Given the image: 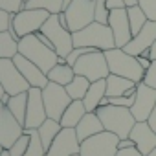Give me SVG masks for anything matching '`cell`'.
<instances>
[{"mask_svg":"<svg viewBox=\"0 0 156 156\" xmlns=\"http://www.w3.org/2000/svg\"><path fill=\"white\" fill-rule=\"evenodd\" d=\"M96 114L99 116L105 130L116 134L119 140H127L130 136V130L136 125V119H134L130 108H127V107L107 105V107H99L96 110Z\"/></svg>","mask_w":156,"mask_h":156,"instance_id":"obj_1","label":"cell"},{"mask_svg":"<svg viewBox=\"0 0 156 156\" xmlns=\"http://www.w3.org/2000/svg\"><path fill=\"white\" fill-rule=\"evenodd\" d=\"M72 35H73V48H94L99 51H108L116 48V41L108 24L92 22L90 26Z\"/></svg>","mask_w":156,"mask_h":156,"instance_id":"obj_2","label":"cell"},{"mask_svg":"<svg viewBox=\"0 0 156 156\" xmlns=\"http://www.w3.org/2000/svg\"><path fill=\"white\" fill-rule=\"evenodd\" d=\"M19 53L24 55L26 59H30L33 64H37L44 73H48L55 64H59V55L55 50L48 48L46 44H42L37 35H26L19 41Z\"/></svg>","mask_w":156,"mask_h":156,"instance_id":"obj_3","label":"cell"},{"mask_svg":"<svg viewBox=\"0 0 156 156\" xmlns=\"http://www.w3.org/2000/svg\"><path fill=\"white\" fill-rule=\"evenodd\" d=\"M105 57H107L110 73L119 75V77H127V79H130L134 83L143 81L145 70L138 62V57L129 55L123 48H112V50L105 51Z\"/></svg>","mask_w":156,"mask_h":156,"instance_id":"obj_4","label":"cell"},{"mask_svg":"<svg viewBox=\"0 0 156 156\" xmlns=\"http://www.w3.org/2000/svg\"><path fill=\"white\" fill-rule=\"evenodd\" d=\"M73 72L75 75H83L90 83H96V81H101V79H107L110 75V70H108V62H107V57H105V51H90L87 55H81L77 59V62L73 64Z\"/></svg>","mask_w":156,"mask_h":156,"instance_id":"obj_5","label":"cell"},{"mask_svg":"<svg viewBox=\"0 0 156 156\" xmlns=\"http://www.w3.org/2000/svg\"><path fill=\"white\" fill-rule=\"evenodd\" d=\"M50 19V13L44 9H20L19 13L11 15V26L15 30L17 39L20 41L26 35H35L37 31H41V28L44 26V22Z\"/></svg>","mask_w":156,"mask_h":156,"instance_id":"obj_6","label":"cell"},{"mask_svg":"<svg viewBox=\"0 0 156 156\" xmlns=\"http://www.w3.org/2000/svg\"><path fill=\"white\" fill-rule=\"evenodd\" d=\"M62 13L66 15L68 30L75 33L96 22V0H72Z\"/></svg>","mask_w":156,"mask_h":156,"instance_id":"obj_7","label":"cell"},{"mask_svg":"<svg viewBox=\"0 0 156 156\" xmlns=\"http://www.w3.org/2000/svg\"><path fill=\"white\" fill-rule=\"evenodd\" d=\"M41 31L51 41L53 50L57 51L59 57H68V53L73 50V35L68 28H64L59 22V15H50V19L44 22Z\"/></svg>","mask_w":156,"mask_h":156,"instance_id":"obj_8","label":"cell"},{"mask_svg":"<svg viewBox=\"0 0 156 156\" xmlns=\"http://www.w3.org/2000/svg\"><path fill=\"white\" fill-rule=\"evenodd\" d=\"M42 101H44L48 118L55 119V121H61V116L64 114V110L68 108V105L73 99L68 96V92L62 85H57V83L50 81L42 88Z\"/></svg>","mask_w":156,"mask_h":156,"instance_id":"obj_9","label":"cell"},{"mask_svg":"<svg viewBox=\"0 0 156 156\" xmlns=\"http://www.w3.org/2000/svg\"><path fill=\"white\" fill-rule=\"evenodd\" d=\"M119 151V138L108 130H103L85 141H81V156H116Z\"/></svg>","mask_w":156,"mask_h":156,"instance_id":"obj_10","label":"cell"},{"mask_svg":"<svg viewBox=\"0 0 156 156\" xmlns=\"http://www.w3.org/2000/svg\"><path fill=\"white\" fill-rule=\"evenodd\" d=\"M0 85L8 96H17L31 88L30 83L24 79V75L15 66L13 59H0Z\"/></svg>","mask_w":156,"mask_h":156,"instance_id":"obj_11","label":"cell"},{"mask_svg":"<svg viewBox=\"0 0 156 156\" xmlns=\"http://www.w3.org/2000/svg\"><path fill=\"white\" fill-rule=\"evenodd\" d=\"M46 119H48V114L42 101V88L31 87L28 90V108H26L24 129H39Z\"/></svg>","mask_w":156,"mask_h":156,"instance_id":"obj_12","label":"cell"},{"mask_svg":"<svg viewBox=\"0 0 156 156\" xmlns=\"http://www.w3.org/2000/svg\"><path fill=\"white\" fill-rule=\"evenodd\" d=\"M154 108H156V90L147 87L145 83H138L136 99H134V105L130 107L134 119L136 121H147Z\"/></svg>","mask_w":156,"mask_h":156,"instance_id":"obj_13","label":"cell"},{"mask_svg":"<svg viewBox=\"0 0 156 156\" xmlns=\"http://www.w3.org/2000/svg\"><path fill=\"white\" fill-rule=\"evenodd\" d=\"M22 134L24 127L17 121V118L4 103H0V143L4 145V149H9Z\"/></svg>","mask_w":156,"mask_h":156,"instance_id":"obj_14","label":"cell"},{"mask_svg":"<svg viewBox=\"0 0 156 156\" xmlns=\"http://www.w3.org/2000/svg\"><path fill=\"white\" fill-rule=\"evenodd\" d=\"M79 151L81 141L75 134V129H62L46 151V156H73L79 154Z\"/></svg>","mask_w":156,"mask_h":156,"instance_id":"obj_15","label":"cell"},{"mask_svg":"<svg viewBox=\"0 0 156 156\" xmlns=\"http://www.w3.org/2000/svg\"><path fill=\"white\" fill-rule=\"evenodd\" d=\"M108 26L112 30L114 41H116V48H125L132 41V31H130V24H129L127 8L125 9H114V11H110Z\"/></svg>","mask_w":156,"mask_h":156,"instance_id":"obj_16","label":"cell"},{"mask_svg":"<svg viewBox=\"0 0 156 156\" xmlns=\"http://www.w3.org/2000/svg\"><path fill=\"white\" fill-rule=\"evenodd\" d=\"M156 42V22L154 20H149L143 30L132 37V41L123 48L129 55H134V57H140L143 55L145 51H149L152 48V44Z\"/></svg>","mask_w":156,"mask_h":156,"instance_id":"obj_17","label":"cell"},{"mask_svg":"<svg viewBox=\"0 0 156 156\" xmlns=\"http://www.w3.org/2000/svg\"><path fill=\"white\" fill-rule=\"evenodd\" d=\"M13 62H15V66L19 68V72L24 75V79L30 83V87H35V88H44L50 81H48V75L37 66V64H33L30 59H26L24 55H15L13 57Z\"/></svg>","mask_w":156,"mask_h":156,"instance_id":"obj_18","label":"cell"},{"mask_svg":"<svg viewBox=\"0 0 156 156\" xmlns=\"http://www.w3.org/2000/svg\"><path fill=\"white\" fill-rule=\"evenodd\" d=\"M132 141H134V147L143 154L147 156L149 152H152L156 149V134L154 130L149 127L147 121H136L134 129L130 130V136H129Z\"/></svg>","mask_w":156,"mask_h":156,"instance_id":"obj_19","label":"cell"},{"mask_svg":"<svg viewBox=\"0 0 156 156\" xmlns=\"http://www.w3.org/2000/svg\"><path fill=\"white\" fill-rule=\"evenodd\" d=\"M138 83L110 73L107 77V98H132L136 96Z\"/></svg>","mask_w":156,"mask_h":156,"instance_id":"obj_20","label":"cell"},{"mask_svg":"<svg viewBox=\"0 0 156 156\" xmlns=\"http://www.w3.org/2000/svg\"><path fill=\"white\" fill-rule=\"evenodd\" d=\"M103 130H105V127H103V123L96 112H87L85 118L79 121V125L75 127V134L79 138V141H85V140H88V138H92Z\"/></svg>","mask_w":156,"mask_h":156,"instance_id":"obj_21","label":"cell"},{"mask_svg":"<svg viewBox=\"0 0 156 156\" xmlns=\"http://www.w3.org/2000/svg\"><path fill=\"white\" fill-rule=\"evenodd\" d=\"M87 114V108H85V103L83 99H73L68 108L64 110V114L61 116V127L62 129H75L77 125H79V121L85 118Z\"/></svg>","mask_w":156,"mask_h":156,"instance_id":"obj_22","label":"cell"},{"mask_svg":"<svg viewBox=\"0 0 156 156\" xmlns=\"http://www.w3.org/2000/svg\"><path fill=\"white\" fill-rule=\"evenodd\" d=\"M105 98H107V79L90 83V88H88L87 96L83 98V103H85L87 112H96Z\"/></svg>","mask_w":156,"mask_h":156,"instance_id":"obj_23","label":"cell"},{"mask_svg":"<svg viewBox=\"0 0 156 156\" xmlns=\"http://www.w3.org/2000/svg\"><path fill=\"white\" fill-rule=\"evenodd\" d=\"M46 75H48V81L66 87V85L72 83V79L75 77V72H73V66H70V64H66V62H59V64H55Z\"/></svg>","mask_w":156,"mask_h":156,"instance_id":"obj_24","label":"cell"},{"mask_svg":"<svg viewBox=\"0 0 156 156\" xmlns=\"http://www.w3.org/2000/svg\"><path fill=\"white\" fill-rule=\"evenodd\" d=\"M9 108V112L17 118V121L24 127L26 121V108H28V92L17 94V96H9V101L6 105Z\"/></svg>","mask_w":156,"mask_h":156,"instance_id":"obj_25","label":"cell"},{"mask_svg":"<svg viewBox=\"0 0 156 156\" xmlns=\"http://www.w3.org/2000/svg\"><path fill=\"white\" fill-rule=\"evenodd\" d=\"M39 138H41V141H42V147L48 151L50 149V145L53 143V140L57 138V134L62 130V127H61V123L59 121H55V119H46L39 129Z\"/></svg>","mask_w":156,"mask_h":156,"instance_id":"obj_26","label":"cell"},{"mask_svg":"<svg viewBox=\"0 0 156 156\" xmlns=\"http://www.w3.org/2000/svg\"><path fill=\"white\" fill-rule=\"evenodd\" d=\"M26 9H44L50 15H59L64 11V0H26Z\"/></svg>","mask_w":156,"mask_h":156,"instance_id":"obj_27","label":"cell"},{"mask_svg":"<svg viewBox=\"0 0 156 156\" xmlns=\"http://www.w3.org/2000/svg\"><path fill=\"white\" fill-rule=\"evenodd\" d=\"M19 55V39H15L9 30L0 31V59H13Z\"/></svg>","mask_w":156,"mask_h":156,"instance_id":"obj_28","label":"cell"},{"mask_svg":"<svg viewBox=\"0 0 156 156\" xmlns=\"http://www.w3.org/2000/svg\"><path fill=\"white\" fill-rule=\"evenodd\" d=\"M64 88H66V92H68V96L72 99H83L87 96L88 88H90V81L87 79V77H83V75H75L72 79V83L66 85Z\"/></svg>","mask_w":156,"mask_h":156,"instance_id":"obj_29","label":"cell"},{"mask_svg":"<svg viewBox=\"0 0 156 156\" xmlns=\"http://www.w3.org/2000/svg\"><path fill=\"white\" fill-rule=\"evenodd\" d=\"M127 15H129V24H130V31H132V37L138 35L143 26L149 22L147 15L143 13V9L140 6H134V8H127Z\"/></svg>","mask_w":156,"mask_h":156,"instance_id":"obj_30","label":"cell"},{"mask_svg":"<svg viewBox=\"0 0 156 156\" xmlns=\"http://www.w3.org/2000/svg\"><path fill=\"white\" fill-rule=\"evenodd\" d=\"M26 134H30V147L24 152V156H46V149L42 147V141L39 138L37 129H24Z\"/></svg>","mask_w":156,"mask_h":156,"instance_id":"obj_31","label":"cell"},{"mask_svg":"<svg viewBox=\"0 0 156 156\" xmlns=\"http://www.w3.org/2000/svg\"><path fill=\"white\" fill-rule=\"evenodd\" d=\"M28 147H30V134H22L9 149H8V152H9V156H24V152L28 151Z\"/></svg>","mask_w":156,"mask_h":156,"instance_id":"obj_32","label":"cell"},{"mask_svg":"<svg viewBox=\"0 0 156 156\" xmlns=\"http://www.w3.org/2000/svg\"><path fill=\"white\" fill-rule=\"evenodd\" d=\"M110 11L107 8V0H96V22L99 24H108Z\"/></svg>","mask_w":156,"mask_h":156,"instance_id":"obj_33","label":"cell"},{"mask_svg":"<svg viewBox=\"0 0 156 156\" xmlns=\"http://www.w3.org/2000/svg\"><path fill=\"white\" fill-rule=\"evenodd\" d=\"M0 9L8 11V13H19L24 9V0H0Z\"/></svg>","mask_w":156,"mask_h":156,"instance_id":"obj_34","label":"cell"},{"mask_svg":"<svg viewBox=\"0 0 156 156\" xmlns=\"http://www.w3.org/2000/svg\"><path fill=\"white\" fill-rule=\"evenodd\" d=\"M138 6L143 9L149 20L156 22V0H138Z\"/></svg>","mask_w":156,"mask_h":156,"instance_id":"obj_35","label":"cell"},{"mask_svg":"<svg viewBox=\"0 0 156 156\" xmlns=\"http://www.w3.org/2000/svg\"><path fill=\"white\" fill-rule=\"evenodd\" d=\"M147 87L154 88L156 90V61H152V64L149 66V70H145V75H143V81Z\"/></svg>","mask_w":156,"mask_h":156,"instance_id":"obj_36","label":"cell"},{"mask_svg":"<svg viewBox=\"0 0 156 156\" xmlns=\"http://www.w3.org/2000/svg\"><path fill=\"white\" fill-rule=\"evenodd\" d=\"M11 26V13L0 9V31H8Z\"/></svg>","mask_w":156,"mask_h":156,"instance_id":"obj_37","label":"cell"},{"mask_svg":"<svg viewBox=\"0 0 156 156\" xmlns=\"http://www.w3.org/2000/svg\"><path fill=\"white\" fill-rule=\"evenodd\" d=\"M107 8L108 11H114V9H125V2L123 0H107Z\"/></svg>","mask_w":156,"mask_h":156,"instance_id":"obj_38","label":"cell"},{"mask_svg":"<svg viewBox=\"0 0 156 156\" xmlns=\"http://www.w3.org/2000/svg\"><path fill=\"white\" fill-rule=\"evenodd\" d=\"M116 156H143L136 147H130V149H121V151H118V154Z\"/></svg>","mask_w":156,"mask_h":156,"instance_id":"obj_39","label":"cell"},{"mask_svg":"<svg viewBox=\"0 0 156 156\" xmlns=\"http://www.w3.org/2000/svg\"><path fill=\"white\" fill-rule=\"evenodd\" d=\"M138 62L141 64L143 70H149V66L152 64V59H151V57H143V55H140V57H138Z\"/></svg>","mask_w":156,"mask_h":156,"instance_id":"obj_40","label":"cell"},{"mask_svg":"<svg viewBox=\"0 0 156 156\" xmlns=\"http://www.w3.org/2000/svg\"><path fill=\"white\" fill-rule=\"evenodd\" d=\"M147 123H149V127L154 130V134H156V108L152 110V114L149 116V119H147Z\"/></svg>","mask_w":156,"mask_h":156,"instance_id":"obj_41","label":"cell"},{"mask_svg":"<svg viewBox=\"0 0 156 156\" xmlns=\"http://www.w3.org/2000/svg\"><path fill=\"white\" fill-rule=\"evenodd\" d=\"M130 147H134V141H132L130 138H127V140H119V151H121V149H130Z\"/></svg>","mask_w":156,"mask_h":156,"instance_id":"obj_42","label":"cell"},{"mask_svg":"<svg viewBox=\"0 0 156 156\" xmlns=\"http://www.w3.org/2000/svg\"><path fill=\"white\" fill-rule=\"evenodd\" d=\"M123 2H125L127 8H134V6H138V0H123Z\"/></svg>","mask_w":156,"mask_h":156,"instance_id":"obj_43","label":"cell"},{"mask_svg":"<svg viewBox=\"0 0 156 156\" xmlns=\"http://www.w3.org/2000/svg\"><path fill=\"white\" fill-rule=\"evenodd\" d=\"M152 61H156V42L152 44V48H151V55H149Z\"/></svg>","mask_w":156,"mask_h":156,"instance_id":"obj_44","label":"cell"},{"mask_svg":"<svg viewBox=\"0 0 156 156\" xmlns=\"http://www.w3.org/2000/svg\"><path fill=\"white\" fill-rule=\"evenodd\" d=\"M8 101H9V96H8V94H4V98H2V101H0V103H4V105H8Z\"/></svg>","mask_w":156,"mask_h":156,"instance_id":"obj_45","label":"cell"},{"mask_svg":"<svg viewBox=\"0 0 156 156\" xmlns=\"http://www.w3.org/2000/svg\"><path fill=\"white\" fill-rule=\"evenodd\" d=\"M4 94H6V92H4V88H2V85H0V101H2V98H4Z\"/></svg>","mask_w":156,"mask_h":156,"instance_id":"obj_46","label":"cell"},{"mask_svg":"<svg viewBox=\"0 0 156 156\" xmlns=\"http://www.w3.org/2000/svg\"><path fill=\"white\" fill-rule=\"evenodd\" d=\"M0 156H9V152H8V149H6V151H4L2 154H0Z\"/></svg>","mask_w":156,"mask_h":156,"instance_id":"obj_47","label":"cell"},{"mask_svg":"<svg viewBox=\"0 0 156 156\" xmlns=\"http://www.w3.org/2000/svg\"><path fill=\"white\" fill-rule=\"evenodd\" d=\"M4 151H6V149H4V145H2V143H0V154H2Z\"/></svg>","mask_w":156,"mask_h":156,"instance_id":"obj_48","label":"cell"},{"mask_svg":"<svg viewBox=\"0 0 156 156\" xmlns=\"http://www.w3.org/2000/svg\"><path fill=\"white\" fill-rule=\"evenodd\" d=\"M147 156H156V149H154V151H152V152H149V154H147Z\"/></svg>","mask_w":156,"mask_h":156,"instance_id":"obj_49","label":"cell"},{"mask_svg":"<svg viewBox=\"0 0 156 156\" xmlns=\"http://www.w3.org/2000/svg\"><path fill=\"white\" fill-rule=\"evenodd\" d=\"M73 156H81V154H73Z\"/></svg>","mask_w":156,"mask_h":156,"instance_id":"obj_50","label":"cell"},{"mask_svg":"<svg viewBox=\"0 0 156 156\" xmlns=\"http://www.w3.org/2000/svg\"><path fill=\"white\" fill-rule=\"evenodd\" d=\"M24 2H26V0H24Z\"/></svg>","mask_w":156,"mask_h":156,"instance_id":"obj_51","label":"cell"}]
</instances>
